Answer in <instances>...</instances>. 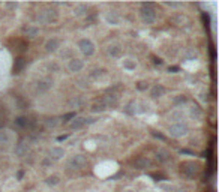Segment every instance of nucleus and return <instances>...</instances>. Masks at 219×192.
<instances>
[{
  "instance_id": "1",
  "label": "nucleus",
  "mask_w": 219,
  "mask_h": 192,
  "mask_svg": "<svg viewBox=\"0 0 219 192\" xmlns=\"http://www.w3.org/2000/svg\"><path fill=\"white\" fill-rule=\"evenodd\" d=\"M140 17L146 24H153L156 21V11L150 3H143L140 9Z\"/></svg>"
},
{
  "instance_id": "2",
  "label": "nucleus",
  "mask_w": 219,
  "mask_h": 192,
  "mask_svg": "<svg viewBox=\"0 0 219 192\" xmlns=\"http://www.w3.org/2000/svg\"><path fill=\"white\" fill-rule=\"evenodd\" d=\"M59 18V12L56 11L54 8H47L41 11L39 14L36 15V20L39 21L41 24H50V23H54Z\"/></svg>"
},
{
  "instance_id": "3",
  "label": "nucleus",
  "mask_w": 219,
  "mask_h": 192,
  "mask_svg": "<svg viewBox=\"0 0 219 192\" xmlns=\"http://www.w3.org/2000/svg\"><path fill=\"white\" fill-rule=\"evenodd\" d=\"M78 50L81 51V54H84L86 57H90L96 53V45L95 42L89 39V38H84L81 41L78 42Z\"/></svg>"
},
{
  "instance_id": "4",
  "label": "nucleus",
  "mask_w": 219,
  "mask_h": 192,
  "mask_svg": "<svg viewBox=\"0 0 219 192\" xmlns=\"http://www.w3.org/2000/svg\"><path fill=\"white\" fill-rule=\"evenodd\" d=\"M188 131H189L188 125H186L185 122H180V123H173L171 126H170V129H168V134H170L173 138H182L188 134Z\"/></svg>"
},
{
  "instance_id": "5",
  "label": "nucleus",
  "mask_w": 219,
  "mask_h": 192,
  "mask_svg": "<svg viewBox=\"0 0 219 192\" xmlns=\"http://www.w3.org/2000/svg\"><path fill=\"white\" fill-rule=\"evenodd\" d=\"M104 20H105V23H107L108 26H114V27H117V26L122 24V17L117 14L116 11H108V12L105 14V17H104Z\"/></svg>"
},
{
  "instance_id": "6",
  "label": "nucleus",
  "mask_w": 219,
  "mask_h": 192,
  "mask_svg": "<svg viewBox=\"0 0 219 192\" xmlns=\"http://www.w3.org/2000/svg\"><path fill=\"white\" fill-rule=\"evenodd\" d=\"M86 164H87V159L83 155H74L69 159V167L74 168V170H81V168L86 167Z\"/></svg>"
},
{
  "instance_id": "7",
  "label": "nucleus",
  "mask_w": 219,
  "mask_h": 192,
  "mask_svg": "<svg viewBox=\"0 0 219 192\" xmlns=\"http://www.w3.org/2000/svg\"><path fill=\"white\" fill-rule=\"evenodd\" d=\"M68 69H69V72H72V74L81 72L83 69H84V60L80 59V57H72L68 63Z\"/></svg>"
},
{
  "instance_id": "8",
  "label": "nucleus",
  "mask_w": 219,
  "mask_h": 192,
  "mask_svg": "<svg viewBox=\"0 0 219 192\" xmlns=\"http://www.w3.org/2000/svg\"><path fill=\"white\" fill-rule=\"evenodd\" d=\"M29 150H30V144H29V141L23 140V141H20V143L15 146L14 153H15V156H18V158H24V156L29 153Z\"/></svg>"
},
{
  "instance_id": "9",
  "label": "nucleus",
  "mask_w": 219,
  "mask_h": 192,
  "mask_svg": "<svg viewBox=\"0 0 219 192\" xmlns=\"http://www.w3.org/2000/svg\"><path fill=\"white\" fill-rule=\"evenodd\" d=\"M197 171H198L197 165L192 164V162H186V164L182 165V174L188 179H194L197 176Z\"/></svg>"
},
{
  "instance_id": "10",
  "label": "nucleus",
  "mask_w": 219,
  "mask_h": 192,
  "mask_svg": "<svg viewBox=\"0 0 219 192\" xmlns=\"http://www.w3.org/2000/svg\"><path fill=\"white\" fill-rule=\"evenodd\" d=\"M44 48H45L47 53H51V54H53V53H56V51L60 48V41H59L57 38H50V39L45 41Z\"/></svg>"
},
{
  "instance_id": "11",
  "label": "nucleus",
  "mask_w": 219,
  "mask_h": 192,
  "mask_svg": "<svg viewBox=\"0 0 219 192\" xmlns=\"http://www.w3.org/2000/svg\"><path fill=\"white\" fill-rule=\"evenodd\" d=\"M65 149L63 147H59V146H54V147H51L50 150H48V158L51 159V161H59V159H62L65 156Z\"/></svg>"
},
{
  "instance_id": "12",
  "label": "nucleus",
  "mask_w": 219,
  "mask_h": 192,
  "mask_svg": "<svg viewBox=\"0 0 219 192\" xmlns=\"http://www.w3.org/2000/svg\"><path fill=\"white\" fill-rule=\"evenodd\" d=\"M107 54H108L110 57H113V59H119V57L122 56V45L117 44V42L110 44L108 47H107Z\"/></svg>"
},
{
  "instance_id": "13",
  "label": "nucleus",
  "mask_w": 219,
  "mask_h": 192,
  "mask_svg": "<svg viewBox=\"0 0 219 192\" xmlns=\"http://www.w3.org/2000/svg\"><path fill=\"white\" fill-rule=\"evenodd\" d=\"M86 125H87V119H86V117L75 116L72 120H71V122H69V128H71V129H74V131H78V129H83Z\"/></svg>"
},
{
  "instance_id": "14",
  "label": "nucleus",
  "mask_w": 219,
  "mask_h": 192,
  "mask_svg": "<svg viewBox=\"0 0 219 192\" xmlns=\"http://www.w3.org/2000/svg\"><path fill=\"white\" fill-rule=\"evenodd\" d=\"M53 80H41L36 84V93H47L48 90L53 87Z\"/></svg>"
},
{
  "instance_id": "15",
  "label": "nucleus",
  "mask_w": 219,
  "mask_h": 192,
  "mask_svg": "<svg viewBox=\"0 0 219 192\" xmlns=\"http://www.w3.org/2000/svg\"><path fill=\"white\" fill-rule=\"evenodd\" d=\"M164 95H165V87L162 84H155V86H152V89H150L152 99H159V98H162Z\"/></svg>"
},
{
  "instance_id": "16",
  "label": "nucleus",
  "mask_w": 219,
  "mask_h": 192,
  "mask_svg": "<svg viewBox=\"0 0 219 192\" xmlns=\"http://www.w3.org/2000/svg\"><path fill=\"white\" fill-rule=\"evenodd\" d=\"M138 66V63L135 59H132V57H126V59H123L122 60V68L125 69V71H129V72H132V71H135Z\"/></svg>"
},
{
  "instance_id": "17",
  "label": "nucleus",
  "mask_w": 219,
  "mask_h": 192,
  "mask_svg": "<svg viewBox=\"0 0 219 192\" xmlns=\"http://www.w3.org/2000/svg\"><path fill=\"white\" fill-rule=\"evenodd\" d=\"M86 99L83 98V96H75V98H72L71 101H69V107L71 108H74V110H78V108H83L84 105H86Z\"/></svg>"
},
{
  "instance_id": "18",
  "label": "nucleus",
  "mask_w": 219,
  "mask_h": 192,
  "mask_svg": "<svg viewBox=\"0 0 219 192\" xmlns=\"http://www.w3.org/2000/svg\"><path fill=\"white\" fill-rule=\"evenodd\" d=\"M147 167H150V159L144 158V156H140V158L135 159V162H134V168H135V170H146Z\"/></svg>"
},
{
  "instance_id": "19",
  "label": "nucleus",
  "mask_w": 219,
  "mask_h": 192,
  "mask_svg": "<svg viewBox=\"0 0 219 192\" xmlns=\"http://www.w3.org/2000/svg\"><path fill=\"white\" fill-rule=\"evenodd\" d=\"M74 17H77V18H83V17H87L89 15V8L86 6V5H77L75 8H74Z\"/></svg>"
},
{
  "instance_id": "20",
  "label": "nucleus",
  "mask_w": 219,
  "mask_h": 192,
  "mask_svg": "<svg viewBox=\"0 0 219 192\" xmlns=\"http://www.w3.org/2000/svg\"><path fill=\"white\" fill-rule=\"evenodd\" d=\"M156 159L159 161V162H168V161L171 159V155H170V152L168 150L159 149V150H156Z\"/></svg>"
},
{
  "instance_id": "21",
  "label": "nucleus",
  "mask_w": 219,
  "mask_h": 192,
  "mask_svg": "<svg viewBox=\"0 0 219 192\" xmlns=\"http://www.w3.org/2000/svg\"><path fill=\"white\" fill-rule=\"evenodd\" d=\"M170 120H173L174 123H180V122H183V117H185V114H183V111L182 110H174L170 113Z\"/></svg>"
},
{
  "instance_id": "22",
  "label": "nucleus",
  "mask_w": 219,
  "mask_h": 192,
  "mask_svg": "<svg viewBox=\"0 0 219 192\" xmlns=\"http://www.w3.org/2000/svg\"><path fill=\"white\" fill-rule=\"evenodd\" d=\"M104 104H105V107L108 108V107H111V108H114L117 104H119V96L117 95H107V98H105V101H104Z\"/></svg>"
},
{
  "instance_id": "23",
  "label": "nucleus",
  "mask_w": 219,
  "mask_h": 192,
  "mask_svg": "<svg viewBox=\"0 0 219 192\" xmlns=\"http://www.w3.org/2000/svg\"><path fill=\"white\" fill-rule=\"evenodd\" d=\"M137 104L135 101H131V102H128L126 105H125V108L123 111L128 114V116H135L137 114Z\"/></svg>"
},
{
  "instance_id": "24",
  "label": "nucleus",
  "mask_w": 219,
  "mask_h": 192,
  "mask_svg": "<svg viewBox=\"0 0 219 192\" xmlns=\"http://www.w3.org/2000/svg\"><path fill=\"white\" fill-rule=\"evenodd\" d=\"M24 33L26 36L29 38H36V36H39V27L38 26H27V27H24Z\"/></svg>"
},
{
  "instance_id": "25",
  "label": "nucleus",
  "mask_w": 219,
  "mask_h": 192,
  "mask_svg": "<svg viewBox=\"0 0 219 192\" xmlns=\"http://www.w3.org/2000/svg\"><path fill=\"white\" fill-rule=\"evenodd\" d=\"M24 66H26V60L23 59V57H20V59H17L14 63V72L15 74H20L21 71L24 69Z\"/></svg>"
},
{
  "instance_id": "26",
  "label": "nucleus",
  "mask_w": 219,
  "mask_h": 192,
  "mask_svg": "<svg viewBox=\"0 0 219 192\" xmlns=\"http://www.w3.org/2000/svg\"><path fill=\"white\" fill-rule=\"evenodd\" d=\"M189 114H191L192 119L198 120V119H201V116H203V111H201V108L195 107V105H192V107H191V110H189Z\"/></svg>"
},
{
  "instance_id": "27",
  "label": "nucleus",
  "mask_w": 219,
  "mask_h": 192,
  "mask_svg": "<svg viewBox=\"0 0 219 192\" xmlns=\"http://www.w3.org/2000/svg\"><path fill=\"white\" fill-rule=\"evenodd\" d=\"M11 141V134L6 129H0V144H8Z\"/></svg>"
},
{
  "instance_id": "28",
  "label": "nucleus",
  "mask_w": 219,
  "mask_h": 192,
  "mask_svg": "<svg viewBox=\"0 0 219 192\" xmlns=\"http://www.w3.org/2000/svg\"><path fill=\"white\" fill-rule=\"evenodd\" d=\"M59 125H60V120L56 119V117H53V119H47V122H45V126H47L48 129H56Z\"/></svg>"
},
{
  "instance_id": "29",
  "label": "nucleus",
  "mask_w": 219,
  "mask_h": 192,
  "mask_svg": "<svg viewBox=\"0 0 219 192\" xmlns=\"http://www.w3.org/2000/svg\"><path fill=\"white\" fill-rule=\"evenodd\" d=\"M45 183H47L48 186H57L60 183V177H59V176H48V177L45 179Z\"/></svg>"
},
{
  "instance_id": "30",
  "label": "nucleus",
  "mask_w": 219,
  "mask_h": 192,
  "mask_svg": "<svg viewBox=\"0 0 219 192\" xmlns=\"http://www.w3.org/2000/svg\"><path fill=\"white\" fill-rule=\"evenodd\" d=\"M105 110H107V107H105L104 101H102V102L93 104V107H92V111H93V113H104Z\"/></svg>"
},
{
  "instance_id": "31",
  "label": "nucleus",
  "mask_w": 219,
  "mask_h": 192,
  "mask_svg": "<svg viewBox=\"0 0 219 192\" xmlns=\"http://www.w3.org/2000/svg\"><path fill=\"white\" fill-rule=\"evenodd\" d=\"M15 125H17L18 128H26L29 125V119L27 117H23V116L17 117V119H15Z\"/></svg>"
},
{
  "instance_id": "32",
  "label": "nucleus",
  "mask_w": 219,
  "mask_h": 192,
  "mask_svg": "<svg viewBox=\"0 0 219 192\" xmlns=\"http://www.w3.org/2000/svg\"><path fill=\"white\" fill-rule=\"evenodd\" d=\"M164 5L167 8H170V9H179V8H183V3H182V2H165Z\"/></svg>"
},
{
  "instance_id": "33",
  "label": "nucleus",
  "mask_w": 219,
  "mask_h": 192,
  "mask_svg": "<svg viewBox=\"0 0 219 192\" xmlns=\"http://www.w3.org/2000/svg\"><path fill=\"white\" fill-rule=\"evenodd\" d=\"M147 110H149V105L147 104H137V114H144V113H147Z\"/></svg>"
},
{
  "instance_id": "34",
  "label": "nucleus",
  "mask_w": 219,
  "mask_h": 192,
  "mask_svg": "<svg viewBox=\"0 0 219 192\" xmlns=\"http://www.w3.org/2000/svg\"><path fill=\"white\" fill-rule=\"evenodd\" d=\"M188 99H186V96H183V95H179V96H176L174 99H173V102H174V105H182V104H185Z\"/></svg>"
},
{
  "instance_id": "35",
  "label": "nucleus",
  "mask_w": 219,
  "mask_h": 192,
  "mask_svg": "<svg viewBox=\"0 0 219 192\" xmlns=\"http://www.w3.org/2000/svg\"><path fill=\"white\" fill-rule=\"evenodd\" d=\"M104 75V71L102 69H95L90 72V78H98V77H102Z\"/></svg>"
},
{
  "instance_id": "36",
  "label": "nucleus",
  "mask_w": 219,
  "mask_h": 192,
  "mask_svg": "<svg viewBox=\"0 0 219 192\" xmlns=\"http://www.w3.org/2000/svg\"><path fill=\"white\" fill-rule=\"evenodd\" d=\"M5 6H6V9H9V11H15V9L18 8V3H17V2H6Z\"/></svg>"
},
{
  "instance_id": "37",
  "label": "nucleus",
  "mask_w": 219,
  "mask_h": 192,
  "mask_svg": "<svg viewBox=\"0 0 219 192\" xmlns=\"http://www.w3.org/2000/svg\"><path fill=\"white\" fill-rule=\"evenodd\" d=\"M147 87H149V84H147L146 81H140V83L137 84V89H138V90H141V92H143V90H147Z\"/></svg>"
},
{
  "instance_id": "38",
  "label": "nucleus",
  "mask_w": 219,
  "mask_h": 192,
  "mask_svg": "<svg viewBox=\"0 0 219 192\" xmlns=\"http://www.w3.org/2000/svg\"><path fill=\"white\" fill-rule=\"evenodd\" d=\"M74 117H75V113H68V114H65V116L62 117V120H65V122H71Z\"/></svg>"
},
{
  "instance_id": "39",
  "label": "nucleus",
  "mask_w": 219,
  "mask_h": 192,
  "mask_svg": "<svg viewBox=\"0 0 219 192\" xmlns=\"http://www.w3.org/2000/svg\"><path fill=\"white\" fill-rule=\"evenodd\" d=\"M78 87H80V89H87V87H89L87 80H80V81H78Z\"/></svg>"
},
{
  "instance_id": "40",
  "label": "nucleus",
  "mask_w": 219,
  "mask_h": 192,
  "mask_svg": "<svg viewBox=\"0 0 219 192\" xmlns=\"http://www.w3.org/2000/svg\"><path fill=\"white\" fill-rule=\"evenodd\" d=\"M48 69H50L51 72H59V65H57V63H50V65H48Z\"/></svg>"
},
{
  "instance_id": "41",
  "label": "nucleus",
  "mask_w": 219,
  "mask_h": 192,
  "mask_svg": "<svg viewBox=\"0 0 219 192\" xmlns=\"http://www.w3.org/2000/svg\"><path fill=\"white\" fill-rule=\"evenodd\" d=\"M185 56L188 59H195V57H197V53H195V51H188Z\"/></svg>"
},
{
  "instance_id": "42",
  "label": "nucleus",
  "mask_w": 219,
  "mask_h": 192,
  "mask_svg": "<svg viewBox=\"0 0 219 192\" xmlns=\"http://www.w3.org/2000/svg\"><path fill=\"white\" fill-rule=\"evenodd\" d=\"M200 99H201L203 102H207V101H209V95H206V93H201V95H200Z\"/></svg>"
},
{
  "instance_id": "43",
  "label": "nucleus",
  "mask_w": 219,
  "mask_h": 192,
  "mask_svg": "<svg viewBox=\"0 0 219 192\" xmlns=\"http://www.w3.org/2000/svg\"><path fill=\"white\" fill-rule=\"evenodd\" d=\"M51 164H53V161H51L50 158H47V159H44V161H42V165H45V167H47V165H51Z\"/></svg>"
},
{
  "instance_id": "44",
  "label": "nucleus",
  "mask_w": 219,
  "mask_h": 192,
  "mask_svg": "<svg viewBox=\"0 0 219 192\" xmlns=\"http://www.w3.org/2000/svg\"><path fill=\"white\" fill-rule=\"evenodd\" d=\"M161 188H162V189H165V191H173V189H174L171 185H161Z\"/></svg>"
},
{
  "instance_id": "45",
  "label": "nucleus",
  "mask_w": 219,
  "mask_h": 192,
  "mask_svg": "<svg viewBox=\"0 0 219 192\" xmlns=\"http://www.w3.org/2000/svg\"><path fill=\"white\" fill-rule=\"evenodd\" d=\"M95 20H96V15H90V17H87V21H89V23H95Z\"/></svg>"
},
{
  "instance_id": "46",
  "label": "nucleus",
  "mask_w": 219,
  "mask_h": 192,
  "mask_svg": "<svg viewBox=\"0 0 219 192\" xmlns=\"http://www.w3.org/2000/svg\"><path fill=\"white\" fill-rule=\"evenodd\" d=\"M153 135H155V137H156V138H161L162 141H164V140H165V137H164V135H161V134H156V132H155Z\"/></svg>"
},
{
  "instance_id": "47",
  "label": "nucleus",
  "mask_w": 219,
  "mask_h": 192,
  "mask_svg": "<svg viewBox=\"0 0 219 192\" xmlns=\"http://www.w3.org/2000/svg\"><path fill=\"white\" fill-rule=\"evenodd\" d=\"M122 192H137L135 189H132V188H126V189H123Z\"/></svg>"
},
{
  "instance_id": "48",
  "label": "nucleus",
  "mask_w": 219,
  "mask_h": 192,
  "mask_svg": "<svg viewBox=\"0 0 219 192\" xmlns=\"http://www.w3.org/2000/svg\"><path fill=\"white\" fill-rule=\"evenodd\" d=\"M147 192H155V191H147Z\"/></svg>"
},
{
  "instance_id": "49",
  "label": "nucleus",
  "mask_w": 219,
  "mask_h": 192,
  "mask_svg": "<svg viewBox=\"0 0 219 192\" xmlns=\"http://www.w3.org/2000/svg\"><path fill=\"white\" fill-rule=\"evenodd\" d=\"M0 119H2V114H0Z\"/></svg>"
}]
</instances>
